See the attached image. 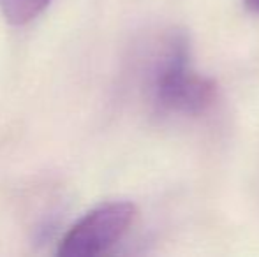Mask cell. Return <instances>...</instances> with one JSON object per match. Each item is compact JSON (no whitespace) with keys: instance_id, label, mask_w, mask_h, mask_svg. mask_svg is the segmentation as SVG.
Here are the masks:
<instances>
[{"instance_id":"obj_4","label":"cell","mask_w":259,"mask_h":257,"mask_svg":"<svg viewBox=\"0 0 259 257\" xmlns=\"http://www.w3.org/2000/svg\"><path fill=\"white\" fill-rule=\"evenodd\" d=\"M245 2V6L249 7L250 11H256V13H259V0H243Z\"/></svg>"},{"instance_id":"obj_1","label":"cell","mask_w":259,"mask_h":257,"mask_svg":"<svg viewBox=\"0 0 259 257\" xmlns=\"http://www.w3.org/2000/svg\"><path fill=\"white\" fill-rule=\"evenodd\" d=\"M152 93L157 106L178 115H201L213 106L217 85L213 79L199 74L191 64L185 37H177L167 44L157 64Z\"/></svg>"},{"instance_id":"obj_3","label":"cell","mask_w":259,"mask_h":257,"mask_svg":"<svg viewBox=\"0 0 259 257\" xmlns=\"http://www.w3.org/2000/svg\"><path fill=\"white\" fill-rule=\"evenodd\" d=\"M52 0H0V11L11 25H27L34 21Z\"/></svg>"},{"instance_id":"obj_2","label":"cell","mask_w":259,"mask_h":257,"mask_svg":"<svg viewBox=\"0 0 259 257\" xmlns=\"http://www.w3.org/2000/svg\"><path fill=\"white\" fill-rule=\"evenodd\" d=\"M136 215V206L129 201L104 202L71 226L58 243L57 254L62 257L104 254L125 236Z\"/></svg>"}]
</instances>
